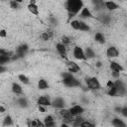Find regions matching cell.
<instances>
[{"label":"cell","mask_w":127,"mask_h":127,"mask_svg":"<svg viewBox=\"0 0 127 127\" xmlns=\"http://www.w3.org/2000/svg\"><path fill=\"white\" fill-rule=\"evenodd\" d=\"M18 79H19L23 84H25V85H27V84L30 83V79H29L25 74H19V75H18Z\"/></svg>","instance_id":"4dcf8cb0"},{"label":"cell","mask_w":127,"mask_h":127,"mask_svg":"<svg viewBox=\"0 0 127 127\" xmlns=\"http://www.w3.org/2000/svg\"><path fill=\"white\" fill-rule=\"evenodd\" d=\"M11 89H12L13 93H15V94H22V93H23V88H22V86H21L19 83H17V82H13V83H12Z\"/></svg>","instance_id":"d6986e66"},{"label":"cell","mask_w":127,"mask_h":127,"mask_svg":"<svg viewBox=\"0 0 127 127\" xmlns=\"http://www.w3.org/2000/svg\"><path fill=\"white\" fill-rule=\"evenodd\" d=\"M56 49H57L58 53L61 55V57L67 61V57H66V48H65V46H64V44H62V43H58V44L56 45Z\"/></svg>","instance_id":"30bf717a"},{"label":"cell","mask_w":127,"mask_h":127,"mask_svg":"<svg viewBox=\"0 0 127 127\" xmlns=\"http://www.w3.org/2000/svg\"><path fill=\"white\" fill-rule=\"evenodd\" d=\"M66 66H67L68 71L71 72V73H76L80 70V66L75 62H72V61H67Z\"/></svg>","instance_id":"ba28073f"},{"label":"cell","mask_w":127,"mask_h":127,"mask_svg":"<svg viewBox=\"0 0 127 127\" xmlns=\"http://www.w3.org/2000/svg\"><path fill=\"white\" fill-rule=\"evenodd\" d=\"M109 66H110V68H111L112 71H118V72H121V71L124 70V67H123L119 63H117V62H111Z\"/></svg>","instance_id":"2e32d148"},{"label":"cell","mask_w":127,"mask_h":127,"mask_svg":"<svg viewBox=\"0 0 127 127\" xmlns=\"http://www.w3.org/2000/svg\"><path fill=\"white\" fill-rule=\"evenodd\" d=\"M53 37V32L52 31H47V32H44V33H42V35H41V38H42V40L43 41H49L51 38Z\"/></svg>","instance_id":"484cf974"},{"label":"cell","mask_w":127,"mask_h":127,"mask_svg":"<svg viewBox=\"0 0 127 127\" xmlns=\"http://www.w3.org/2000/svg\"><path fill=\"white\" fill-rule=\"evenodd\" d=\"M38 88H39L40 90H45V89L49 88V83L47 82L46 79L41 78V79L38 81Z\"/></svg>","instance_id":"44dd1931"},{"label":"cell","mask_w":127,"mask_h":127,"mask_svg":"<svg viewBox=\"0 0 127 127\" xmlns=\"http://www.w3.org/2000/svg\"><path fill=\"white\" fill-rule=\"evenodd\" d=\"M44 125L46 127H53L56 125V122H55V119L52 115H47L44 119Z\"/></svg>","instance_id":"e0dca14e"},{"label":"cell","mask_w":127,"mask_h":127,"mask_svg":"<svg viewBox=\"0 0 127 127\" xmlns=\"http://www.w3.org/2000/svg\"><path fill=\"white\" fill-rule=\"evenodd\" d=\"M28 50H29V46H28L27 44H22V45L18 46V48L16 49V53H15V55L17 56L18 59H20V58H24V56L27 54Z\"/></svg>","instance_id":"52a82bcc"},{"label":"cell","mask_w":127,"mask_h":127,"mask_svg":"<svg viewBox=\"0 0 127 127\" xmlns=\"http://www.w3.org/2000/svg\"><path fill=\"white\" fill-rule=\"evenodd\" d=\"M108 95H110V96H116L117 95V89H116V87H115V85L114 86H112V87H110V88H108Z\"/></svg>","instance_id":"d6a6232c"},{"label":"cell","mask_w":127,"mask_h":127,"mask_svg":"<svg viewBox=\"0 0 127 127\" xmlns=\"http://www.w3.org/2000/svg\"><path fill=\"white\" fill-rule=\"evenodd\" d=\"M104 6L109 11H114V10H117L119 8L118 4H116L113 1H106V2H104Z\"/></svg>","instance_id":"ac0fdd59"},{"label":"cell","mask_w":127,"mask_h":127,"mask_svg":"<svg viewBox=\"0 0 127 127\" xmlns=\"http://www.w3.org/2000/svg\"><path fill=\"white\" fill-rule=\"evenodd\" d=\"M14 1H16V2H18V3H21V2H23V0H14Z\"/></svg>","instance_id":"681fc988"},{"label":"cell","mask_w":127,"mask_h":127,"mask_svg":"<svg viewBox=\"0 0 127 127\" xmlns=\"http://www.w3.org/2000/svg\"><path fill=\"white\" fill-rule=\"evenodd\" d=\"M38 105H43V106H51L52 105V101L49 99L48 96H40L37 100Z\"/></svg>","instance_id":"5bb4252c"},{"label":"cell","mask_w":127,"mask_h":127,"mask_svg":"<svg viewBox=\"0 0 127 127\" xmlns=\"http://www.w3.org/2000/svg\"><path fill=\"white\" fill-rule=\"evenodd\" d=\"M120 113L124 116V117H127V106H124V107H122L121 108V111H120Z\"/></svg>","instance_id":"f35d334b"},{"label":"cell","mask_w":127,"mask_h":127,"mask_svg":"<svg viewBox=\"0 0 127 127\" xmlns=\"http://www.w3.org/2000/svg\"><path fill=\"white\" fill-rule=\"evenodd\" d=\"M51 22L54 24V25H57V20L55 18H51Z\"/></svg>","instance_id":"7dc6e473"},{"label":"cell","mask_w":127,"mask_h":127,"mask_svg":"<svg viewBox=\"0 0 127 127\" xmlns=\"http://www.w3.org/2000/svg\"><path fill=\"white\" fill-rule=\"evenodd\" d=\"M17 103H18V105H19L20 107H22V108H26V107H28V105H29V102H28V100H27L26 97H20V98H18Z\"/></svg>","instance_id":"cb8c5ba5"},{"label":"cell","mask_w":127,"mask_h":127,"mask_svg":"<svg viewBox=\"0 0 127 127\" xmlns=\"http://www.w3.org/2000/svg\"><path fill=\"white\" fill-rule=\"evenodd\" d=\"M106 56L108 58H110V59L111 58H117L119 56V51H118V49L116 47L111 46L106 50Z\"/></svg>","instance_id":"8fae6325"},{"label":"cell","mask_w":127,"mask_h":127,"mask_svg":"<svg viewBox=\"0 0 127 127\" xmlns=\"http://www.w3.org/2000/svg\"><path fill=\"white\" fill-rule=\"evenodd\" d=\"M89 30H90V28H89V26H88L85 22H83V21H79V30H78V31L88 32Z\"/></svg>","instance_id":"83f0119b"},{"label":"cell","mask_w":127,"mask_h":127,"mask_svg":"<svg viewBox=\"0 0 127 127\" xmlns=\"http://www.w3.org/2000/svg\"><path fill=\"white\" fill-rule=\"evenodd\" d=\"M92 4L94 6V10L96 11H102L105 8L104 0H92Z\"/></svg>","instance_id":"9a60e30c"},{"label":"cell","mask_w":127,"mask_h":127,"mask_svg":"<svg viewBox=\"0 0 127 127\" xmlns=\"http://www.w3.org/2000/svg\"><path fill=\"white\" fill-rule=\"evenodd\" d=\"M0 1H4V0H0Z\"/></svg>","instance_id":"f907efd6"},{"label":"cell","mask_w":127,"mask_h":127,"mask_svg":"<svg viewBox=\"0 0 127 127\" xmlns=\"http://www.w3.org/2000/svg\"><path fill=\"white\" fill-rule=\"evenodd\" d=\"M121 108H122V107H118V106H117V107H115V108H114V110H115V112H117V113H120V111H121Z\"/></svg>","instance_id":"f6af8a7d"},{"label":"cell","mask_w":127,"mask_h":127,"mask_svg":"<svg viewBox=\"0 0 127 127\" xmlns=\"http://www.w3.org/2000/svg\"><path fill=\"white\" fill-rule=\"evenodd\" d=\"M72 56L75 60L77 61H86V57L84 55V51L81 47L79 46H75L73 48V51H72Z\"/></svg>","instance_id":"3957f363"},{"label":"cell","mask_w":127,"mask_h":127,"mask_svg":"<svg viewBox=\"0 0 127 127\" xmlns=\"http://www.w3.org/2000/svg\"><path fill=\"white\" fill-rule=\"evenodd\" d=\"M27 8H28L29 12L32 13L33 15H35V16H38L39 15V8H38L37 4H31V3H29V5L27 6Z\"/></svg>","instance_id":"ffe728a7"},{"label":"cell","mask_w":127,"mask_h":127,"mask_svg":"<svg viewBox=\"0 0 127 127\" xmlns=\"http://www.w3.org/2000/svg\"><path fill=\"white\" fill-rule=\"evenodd\" d=\"M6 36H7V32H6V30H4V29L0 30V37H1V38H5Z\"/></svg>","instance_id":"60d3db41"},{"label":"cell","mask_w":127,"mask_h":127,"mask_svg":"<svg viewBox=\"0 0 127 127\" xmlns=\"http://www.w3.org/2000/svg\"><path fill=\"white\" fill-rule=\"evenodd\" d=\"M3 126H10V125H13V119L10 115H6L5 118L3 119Z\"/></svg>","instance_id":"f1b7e54d"},{"label":"cell","mask_w":127,"mask_h":127,"mask_svg":"<svg viewBox=\"0 0 127 127\" xmlns=\"http://www.w3.org/2000/svg\"><path fill=\"white\" fill-rule=\"evenodd\" d=\"M101 64H101V62H97V63H96V64H95V66H96V67H100V66H101Z\"/></svg>","instance_id":"c3c4849f"},{"label":"cell","mask_w":127,"mask_h":127,"mask_svg":"<svg viewBox=\"0 0 127 127\" xmlns=\"http://www.w3.org/2000/svg\"><path fill=\"white\" fill-rule=\"evenodd\" d=\"M38 109H39V111L40 112H42V113H45L47 110H46V106H43V105H39L38 106Z\"/></svg>","instance_id":"ab89813d"},{"label":"cell","mask_w":127,"mask_h":127,"mask_svg":"<svg viewBox=\"0 0 127 127\" xmlns=\"http://www.w3.org/2000/svg\"><path fill=\"white\" fill-rule=\"evenodd\" d=\"M119 75H120V72H118V71H112V76L113 77L119 78Z\"/></svg>","instance_id":"ee69618b"},{"label":"cell","mask_w":127,"mask_h":127,"mask_svg":"<svg viewBox=\"0 0 127 127\" xmlns=\"http://www.w3.org/2000/svg\"><path fill=\"white\" fill-rule=\"evenodd\" d=\"M70 27L75 30V31H78L79 30V20H72L70 22Z\"/></svg>","instance_id":"1f68e13d"},{"label":"cell","mask_w":127,"mask_h":127,"mask_svg":"<svg viewBox=\"0 0 127 127\" xmlns=\"http://www.w3.org/2000/svg\"><path fill=\"white\" fill-rule=\"evenodd\" d=\"M79 17L82 19H89V18H93L94 16L92 15V13L87 7H83L79 12Z\"/></svg>","instance_id":"4fadbf2b"},{"label":"cell","mask_w":127,"mask_h":127,"mask_svg":"<svg viewBox=\"0 0 127 127\" xmlns=\"http://www.w3.org/2000/svg\"><path fill=\"white\" fill-rule=\"evenodd\" d=\"M84 51V55H85V57H86V59L88 60V59H93L94 57H95V53H94V51L91 49V48H89V47H87L85 50H83Z\"/></svg>","instance_id":"7402d4cb"},{"label":"cell","mask_w":127,"mask_h":127,"mask_svg":"<svg viewBox=\"0 0 127 127\" xmlns=\"http://www.w3.org/2000/svg\"><path fill=\"white\" fill-rule=\"evenodd\" d=\"M64 104H65L64 99L62 98V97H56V98L52 101V106H54L55 108H59V109L64 108Z\"/></svg>","instance_id":"7c38bea8"},{"label":"cell","mask_w":127,"mask_h":127,"mask_svg":"<svg viewBox=\"0 0 127 127\" xmlns=\"http://www.w3.org/2000/svg\"><path fill=\"white\" fill-rule=\"evenodd\" d=\"M62 76H63V82L65 86L67 87H76V86H79L80 85V82L79 80H77L71 72L69 71H65V72H63L62 73Z\"/></svg>","instance_id":"7a4b0ae2"},{"label":"cell","mask_w":127,"mask_h":127,"mask_svg":"<svg viewBox=\"0 0 127 127\" xmlns=\"http://www.w3.org/2000/svg\"><path fill=\"white\" fill-rule=\"evenodd\" d=\"M9 4H10V7H11L12 9H18V8H19V4H20V3H18V2H16V1H14V0H11V1L9 2Z\"/></svg>","instance_id":"e575fe53"},{"label":"cell","mask_w":127,"mask_h":127,"mask_svg":"<svg viewBox=\"0 0 127 127\" xmlns=\"http://www.w3.org/2000/svg\"><path fill=\"white\" fill-rule=\"evenodd\" d=\"M106 85H107V87H108V88H110V87L114 86V81H112V80L110 79V80H108V81H107Z\"/></svg>","instance_id":"7bdbcfd3"},{"label":"cell","mask_w":127,"mask_h":127,"mask_svg":"<svg viewBox=\"0 0 127 127\" xmlns=\"http://www.w3.org/2000/svg\"><path fill=\"white\" fill-rule=\"evenodd\" d=\"M5 71H7V67L4 64H0V73H3Z\"/></svg>","instance_id":"b9f144b4"},{"label":"cell","mask_w":127,"mask_h":127,"mask_svg":"<svg viewBox=\"0 0 127 127\" xmlns=\"http://www.w3.org/2000/svg\"><path fill=\"white\" fill-rule=\"evenodd\" d=\"M69 112L71 113L72 116H77V115H81L84 112V108L81 105H73L69 108Z\"/></svg>","instance_id":"9c48e42d"},{"label":"cell","mask_w":127,"mask_h":127,"mask_svg":"<svg viewBox=\"0 0 127 127\" xmlns=\"http://www.w3.org/2000/svg\"><path fill=\"white\" fill-rule=\"evenodd\" d=\"M100 20H101L102 23H104V24H108L109 21H110V17H109V15H104Z\"/></svg>","instance_id":"74e56055"},{"label":"cell","mask_w":127,"mask_h":127,"mask_svg":"<svg viewBox=\"0 0 127 127\" xmlns=\"http://www.w3.org/2000/svg\"><path fill=\"white\" fill-rule=\"evenodd\" d=\"M1 55H7V56H13V53L12 52H9V51H7V50H5V49H0V56Z\"/></svg>","instance_id":"8d00e7d4"},{"label":"cell","mask_w":127,"mask_h":127,"mask_svg":"<svg viewBox=\"0 0 127 127\" xmlns=\"http://www.w3.org/2000/svg\"><path fill=\"white\" fill-rule=\"evenodd\" d=\"M60 114H61V116L63 117L64 123H66L67 125L71 124V122H72L74 116L71 115V113L69 112V109H66V108H64H64H61Z\"/></svg>","instance_id":"5b68a950"},{"label":"cell","mask_w":127,"mask_h":127,"mask_svg":"<svg viewBox=\"0 0 127 127\" xmlns=\"http://www.w3.org/2000/svg\"><path fill=\"white\" fill-rule=\"evenodd\" d=\"M69 43H70V39L67 36H63V38H62V44H64V46H66Z\"/></svg>","instance_id":"d590c367"},{"label":"cell","mask_w":127,"mask_h":127,"mask_svg":"<svg viewBox=\"0 0 127 127\" xmlns=\"http://www.w3.org/2000/svg\"><path fill=\"white\" fill-rule=\"evenodd\" d=\"M94 40H95L97 43H99V44H104V43H105V37H104V35H103L102 33H100V32H97V33L95 34Z\"/></svg>","instance_id":"603a6c76"},{"label":"cell","mask_w":127,"mask_h":127,"mask_svg":"<svg viewBox=\"0 0 127 127\" xmlns=\"http://www.w3.org/2000/svg\"><path fill=\"white\" fill-rule=\"evenodd\" d=\"M79 126H81V127H93L94 124L91 123V122H89V121H87V120H83V121L80 123Z\"/></svg>","instance_id":"836d02e7"},{"label":"cell","mask_w":127,"mask_h":127,"mask_svg":"<svg viewBox=\"0 0 127 127\" xmlns=\"http://www.w3.org/2000/svg\"><path fill=\"white\" fill-rule=\"evenodd\" d=\"M111 123H112V125L115 126V127H125V126H126V123L123 122L122 119H120V118H114Z\"/></svg>","instance_id":"d4e9b609"},{"label":"cell","mask_w":127,"mask_h":127,"mask_svg":"<svg viewBox=\"0 0 127 127\" xmlns=\"http://www.w3.org/2000/svg\"><path fill=\"white\" fill-rule=\"evenodd\" d=\"M83 120H84V119H83L80 115L74 116V117H73V120H72V122H71V125H73V126H79L80 123H81Z\"/></svg>","instance_id":"4316f807"},{"label":"cell","mask_w":127,"mask_h":127,"mask_svg":"<svg viewBox=\"0 0 127 127\" xmlns=\"http://www.w3.org/2000/svg\"><path fill=\"white\" fill-rule=\"evenodd\" d=\"M114 85H115V87L117 89V95L118 94L120 96L125 95V93H126V87H125V83L121 79L118 78L117 80H115L114 81Z\"/></svg>","instance_id":"8992f818"},{"label":"cell","mask_w":127,"mask_h":127,"mask_svg":"<svg viewBox=\"0 0 127 127\" xmlns=\"http://www.w3.org/2000/svg\"><path fill=\"white\" fill-rule=\"evenodd\" d=\"M4 112H5V107L0 105V113H4Z\"/></svg>","instance_id":"bcb514c9"},{"label":"cell","mask_w":127,"mask_h":127,"mask_svg":"<svg viewBox=\"0 0 127 127\" xmlns=\"http://www.w3.org/2000/svg\"><path fill=\"white\" fill-rule=\"evenodd\" d=\"M11 61V56L7 55H1L0 56V64H5Z\"/></svg>","instance_id":"f546056e"},{"label":"cell","mask_w":127,"mask_h":127,"mask_svg":"<svg viewBox=\"0 0 127 127\" xmlns=\"http://www.w3.org/2000/svg\"><path fill=\"white\" fill-rule=\"evenodd\" d=\"M64 6L67 13L76 15L83 8V1L82 0H66Z\"/></svg>","instance_id":"6da1fadb"},{"label":"cell","mask_w":127,"mask_h":127,"mask_svg":"<svg viewBox=\"0 0 127 127\" xmlns=\"http://www.w3.org/2000/svg\"><path fill=\"white\" fill-rule=\"evenodd\" d=\"M85 81H86L87 87L91 90H98L101 87V85H100V83L96 77H87L85 79Z\"/></svg>","instance_id":"277c9868"}]
</instances>
